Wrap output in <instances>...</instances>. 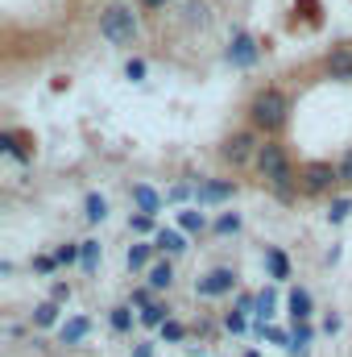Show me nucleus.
<instances>
[{
	"label": "nucleus",
	"instance_id": "1",
	"mask_svg": "<svg viewBox=\"0 0 352 357\" xmlns=\"http://www.w3.org/2000/svg\"><path fill=\"white\" fill-rule=\"evenodd\" d=\"M286 116H290V100H286V91H278V88L257 91L253 104H249V121L262 133H278L286 125Z\"/></svg>",
	"mask_w": 352,
	"mask_h": 357
},
{
	"label": "nucleus",
	"instance_id": "2",
	"mask_svg": "<svg viewBox=\"0 0 352 357\" xmlns=\"http://www.w3.org/2000/svg\"><path fill=\"white\" fill-rule=\"evenodd\" d=\"M99 33H104L112 46L133 50V46H137V38H141V25H137L133 8H125V4H108V8L99 13Z\"/></svg>",
	"mask_w": 352,
	"mask_h": 357
},
{
	"label": "nucleus",
	"instance_id": "3",
	"mask_svg": "<svg viewBox=\"0 0 352 357\" xmlns=\"http://www.w3.org/2000/svg\"><path fill=\"white\" fill-rule=\"evenodd\" d=\"M257 171H262V178L282 199L290 195V158H286V150L278 142H265L262 150H257Z\"/></svg>",
	"mask_w": 352,
	"mask_h": 357
},
{
	"label": "nucleus",
	"instance_id": "4",
	"mask_svg": "<svg viewBox=\"0 0 352 357\" xmlns=\"http://www.w3.org/2000/svg\"><path fill=\"white\" fill-rule=\"evenodd\" d=\"M257 137H253V129H237L224 146H220V158L224 162H232V167H245V162H257Z\"/></svg>",
	"mask_w": 352,
	"mask_h": 357
},
{
	"label": "nucleus",
	"instance_id": "5",
	"mask_svg": "<svg viewBox=\"0 0 352 357\" xmlns=\"http://www.w3.org/2000/svg\"><path fill=\"white\" fill-rule=\"evenodd\" d=\"M332 183H340V171L332 162H307L298 171V187L307 195H323V191H332Z\"/></svg>",
	"mask_w": 352,
	"mask_h": 357
},
{
	"label": "nucleus",
	"instance_id": "6",
	"mask_svg": "<svg viewBox=\"0 0 352 357\" xmlns=\"http://www.w3.org/2000/svg\"><path fill=\"white\" fill-rule=\"evenodd\" d=\"M232 67H257V59H262V46H257V38L253 33H245V29H237L232 33V42H228V54H224Z\"/></svg>",
	"mask_w": 352,
	"mask_h": 357
},
{
	"label": "nucleus",
	"instance_id": "7",
	"mask_svg": "<svg viewBox=\"0 0 352 357\" xmlns=\"http://www.w3.org/2000/svg\"><path fill=\"white\" fill-rule=\"evenodd\" d=\"M237 287V270L232 266H216V270H207L199 282H195V291L203 295V299H220V295H228Z\"/></svg>",
	"mask_w": 352,
	"mask_h": 357
},
{
	"label": "nucleus",
	"instance_id": "8",
	"mask_svg": "<svg viewBox=\"0 0 352 357\" xmlns=\"http://www.w3.org/2000/svg\"><path fill=\"white\" fill-rule=\"evenodd\" d=\"M232 195H237V183H232V178H207V183H199V187H195V199H199V208L224 204V199H232Z\"/></svg>",
	"mask_w": 352,
	"mask_h": 357
},
{
	"label": "nucleus",
	"instance_id": "9",
	"mask_svg": "<svg viewBox=\"0 0 352 357\" xmlns=\"http://www.w3.org/2000/svg\"><path fill=\"white\" fill-rule=\"evenodd\" d=\"M133 204H137V212H145V216H158V212H162V195H158L150 183H137V187H133Z\"/></svg>",
	"mask_w": 352,
	"mask_h": 357
},
{
	"label": "nucleus",
	"instance_id": "10",
	"mask_svg": "<svg viewBox=\"0 0 352 357\" xmlns=\"http://www.w3.org/2000/svg\"><path fill=\"white\" fill-rule=\"evenodd\" d=\"M154 250H162L166 258H178V254L186 250V237H182L178 229H158V233H154Z\"/></svg>",
	"mask_w": 352,
	"mask_h": 357
},
{
	"label": "nucleus",
	"instance_id": "11",
	"mask_svg": "<svg viewBox=\"0 0 352 357\" xmlns=\"http://www.w3.org/2000/svg\"><path fill=\"white\" fill-rule=\"evenodd\" d=\"M328 75L332 79H352V50L349 46H336L328 54Z\"/></svg>",
	"mask_w": 352,
	"mask_h": 357
},
{
	"label": "nucleus",
	"instance_id": "12",
	"mask_svg": "<svg viewBox=\"0 0 352 357\" xmlns=\"http://www.w3.org/2000/svg\"><path fill=\"white\" fill-rule=\"evenodd\" d=\"M265 266H269V278H273V282H286V278H290V258H286L278 245L265 250Z\"/></svg>",
	"mask_w": 352,
	"mask_h": 357
},
{
	"label": "nucleus",
	"instance_id": "13",
	"mask_svg": "<svg viewBox=\"0 0 352 357\" xmlns=\"http://www.w3.org/2000/svg\"><path fill=\"white\" fill-rule=\"evenodd\" d=\"M286 307H290V316H294V320H311V291L294 287V291H290V299H286Z\"/></svg>",
	"mask_w": 352,
	"mask_h": 357
},
{
	"label": "nucleus",
	"instance_id": "14",
	"mask_svg": "<svg viewBox=\"0 0 352 357\" xmlns=\"http://www.w3.org/2000/svg\"><path fill=\"white\" fill-rule=\"evenodd\" d=\"M88 333H91V320H88V316H75V320H67V324H63V345H79Z\"/></svg>",
	"mask_w": 352,
	"mask_h": 357
},
{
	"label": "nucleus",
	"instance_id": "15",
	"mask_svg": "<svg viewBox=\"0 0 352 357\" xmlns=\"http://www.w3.org/2000/svg\"><path fill=\"white\" fill-rule=\"evenodd\" d=\"M311 337H315V328L307 324V320H294V337H290V354H307V345H311Z\"/></svg>",
	"mask_w": 352,
	"mask_h": 357
},
{
	"label": "nucleus",
	"instance_id": "16",
	"mask_svg": "<svg viewBox=\"0 0 352 357\" xmlns=\"http://www.w3.org/2000/svg\"><path fill=\"white\" fill-rule=\"evenodd\" d=\"M83 216H88L91 225H99V220H108V199H104L99 191H91L88 199H83Z\"/></svg>",
	"mask_w": 352,
	"mask_h": 357
},
{
	"label": "nucleus",
	"instance_id": "17",
	"mask_svg": "<svg viewBox=\"0 0 352 357\" xmlns=\"http://www.w3.org/2000/svg\"><path fill=\"white\" fill-rule=\"evenodd\" d=\"M170 282H175V266H170V258L158 262V266H150V287H154V291H170Z\"/></svg>",
	"mask_w": 352,
	"mask_h": 357
},
{
	"label": "nucleus",
	"instance_id": "18",
	"mask_svg": "<svg viewBox=\"0 0 352 357\" xmlns=\"http://www.w3.org/2000/svg\"><path fill=\"white\" fill-rule=\"evenodd\" d=\"M33 324H38V328H54V324H58V303H54V299L38 303V307H33Z\"/></svg>",
	"mask_w": 352,
	"mask_h": 357
},
{
	"label": "nucleus",
	"instance_id": "19",
	"mask_svg": "<svg viewBox=\"0 0 352 357\" xmlns=\"http://www.w3.org/2000/svg\"><path fill=\"white\" fill-rule=\"evenodd\" d=\"M170 320V307L166 303H150V307H141V324L145 328H162Z\"/></svg>",
	"mask_w": 352,
	"mask_h": 357
},
{
	"label": "nucleus",
	"instance_id": "20",
	"mask_svg": "<svg viewBox=\"0 0 352 357\" xmlns=\"http://www.w3.org/2000/svg\"><path fill=\"white\" fill-rule=\"evenodd\" d=\"M150 254H154V245H145V241H137V245H129V254H125V262H129V270H145V266H150Z\"/></svg>",
	"mask_w": 352,
	"mask_h": 357
},
{
	"label": "nucleus",
	"instance_id": "21",
	"mask_svg": "<svg viewBox=\"0 0 352 357\" xmlns=\"http://www.w3.org/2000/svg\"><path fill=\"white\" fill-rule=\"evenodd\" d=\"M0 150H4V154H13L17 162H29V158H33V154L21 146V137H17V133H0Z\"/></svg>",
	"mask_w": 352,
	"mask_h": 357
},
{
	"label": "nucleus",
	"instance_id": "22",
	"mask_svg": "<svg viewBox=\"0 0 352 357\" xmlns=\"http://www.w3.org/2000/svg\"><path fill=\"white\" fill-rule=\"evenodd\" d=\"M178 225H182V233H203L207 229V216L199 208H186V212H178Z\"/></svg>",
	"mask_w": 352,
	"mask_h": 357
},
{
	"label": "nucleus",
	"instance_id": "23",
	"mask_svg": "<svg viewBox=\"0 0 352 357\" xmlns=\"http://www.w3.org/2000/svg\"><path fill=\"white\" fill-rule=\"evenodd\" d=\"M99 258H104L99 241H83V258H79V266L88 270V274H95V270H99Z\"/></svg>",
	"mask_w": 352,
	"mask_h": 357
},
{
	"label": "nucleus",
	"instance_id": "24",
	"mask_svg": "<svg viewBox=\"0 0 352 357\" xmlns=\"http://www.w3.org/2000/svg\"><path fill=\"white\" fill-rule=\"evenodd\" d=\"M349 212H352V199H349V195H340V199H332L328 220H332V225H344V220H349Z\"/></svg>",
	"mask_w": 352,
	"mask_h": 357
},
{
	"label": "nucleus",
	"instance_id": "25",
	"mask_svg": "<svg viewBox=\"0 0 352 357\" xmlns=\"http://www.w3.org/2000/svg\"><path fill=\"white\" fill-rule=\"evenodd\" d=\"M54 258H58V266H75V262L83 258V241H79V245H58Z\"/></svg>",
	"mask_w": 352,
	"mask_h": 357
},
{
	"label": "nucleus",
	"instance_id": "26",
	"mask_svg": "<svg viewBox=\"0 0 352 357\" xmlns=\"http://www.w3.org/2000/svg\"><path fill=\"white\" fill-rule=\"evenodd\" d=\"M108 324H112V333H129V328H133V312H129V307H112Z\"/></svg>",
	"mask_w": 352,
	"mask_h": 357
},
{
	"label": "nucleus",
	"instance_id": "27",
	"mask_svg": "<svg viewBox=\"0 0 352 357\" xmlns=\"http://www.w3.org/2000/svg\"><path fill=\"white\" fill-rule=\"evenodd\" d=\"M162 341H170V345L186 341V324H178V320H166V324H162Z\"/></svg>",
	"mask_w": 352,
	"mask_h": 357
},
{
	"label": "nucleus",
	"instance_id": "28",
	"mask_svg": "<svg viewBox=\"0 0 352 357\" xmlns=\"http://www.w3.org/2000/svg\"><path fill=\"white\" fill-rule=\"evenodd\" d=\"M273 307H278V295H273V291H262V295H257V316H262V324L273 316Z\"/></svg>",
	"mask_w": 352,
	"mask_h": 357
},
{
	"label": "nucleus",
	"instance_id": "29",
	"mask_svg": "<svg viewBox=\"0 0 352 357\" xmlns=\"http://www.w3.org/2000/svg\"><path fill=\"white\" fill-rule=\"evenodd\" d=\"M237 229H241V216H237V212H224V216L216 220V233H220V237H228V233H237Z\"/></svg>",
	"mask_w": 352,
	"mask_h": 357
},
{
	"label": "nucleus",
	"instance_id": "30",
	"mask_svg": "<svg viewBox=\"0 0 352 357\" xmlns=\"http://www.w3.org/2000/svg\"><path fill=\"white\" fill-rule=\"evenodd\" d=\"M129 229H133V233H158V229H154V216H145V212L129 216Z\"/></svg>",
	"mask_w": 352,
	"mask_h": 357
},
{
	"label": "nucleus",
	"instance_id": "31",
	"mask_svg": "<svg viewBox=\"0 0 352 357\" xmlns=\"http://www.w3.org/2000/svg\"><path fill=\"white\" fill-rule=\"evenodd\" d=\"M125 79L141 84V79H145V63H141V59H129V63H125Z\"/></svg>",
	"mask_w": 352,
	"mask_h": 357
},
{
	"label": "nucleus",
	"instance_id": "32",
	"mask_svg": "<svg viewBox=\"0 0 352 357\" xmlns=\"http://www.w3.org/2000/svg\"><path fill=\"white\" fill-rule=\"evenodd\" d=\"M224 328H228V333H245V312H241V307L228 312V316H224Z\"/></svg>",
	"mask_w": 352,
	"mask_h": 357
},
{
	"label": "nucleus",
	"instance_id": "33",
	"mask_svg": "<svg viewBox=\"0 0 352 357\" xmlns=\"http://www.w3.org/2000/svg\"><path fill=\"white\" fill-rule=\"evenodd\" d=\"M54 266H58V258H54V254H42V258H33V270H38V274H54Z\"/></svg>",
	"mask_w": 352,
	"mask_h": 357
},
{
	"label": "nucleus",
	"instance_id": "34",
	"mask_svg": "<svg viewBox=\"0 0 352 357\" xmlns=\"http://www.w3.org/2000/svg\"><path fill=\"white\" fill-rule=\"evenodd\" d=\"M336 171H340V183H349L352 187V150H344V158L336 162Z\"/></svg>",
	"mask_w": 352,
	"mask_h": 357
},
{
	"label": "nucleus",
	"instance_id": "35",
	"mask_svg": "<svg viewBox=\"0 0 352 357\" xmlns=\"http://www.w3.org/2000/svg\"><path fill=\"white\" fill-rule=\"evenodd\" d=\"M50 299H54V303H67V299H71V282H54V287H50Z\"/></svg>",
	"mask_w": 352,
	"mask_h": 357
},
{
	"label": "nucleus",
	"instance_id": "36",
	"mask_svg": "<svg viewBox=\"0 0 352 357\" xmlns=\"http://www.w3.org/2000/svg\"><path fill=\"white\" fill-rule=\"evenodd\" d=\"M186 13H191V21H199V25H207V8H203L199 0H191V4H186Z\"/></svg>",
	"mask_w": 352,
	"mask_h": 357
},
{
	"label": "nucleus",
	"instance_id": "37",
	"mask_svg": "<svg viewBox=\"0 0 352 357\" xmlns=\"http://www.w3.org/2000/svg\"><path fill=\"white\" fill-rule=\"evenodd\" d=\"M133 303H137V307H150V287H137V291H133Z\"/></svg>",
	"mask_w": 352,
	"mask_h": 357
},
{
	"label": "nucleus",
	"instance_id": "38",
	"mask_svg": "<svg viewBox=\"0 0 352 357\" xmlns=\"http://www.w3.org/2000/svg\"><path fill=\"white\" fill-rule=\"evenodd\" d=\"M129 357H154V345H150V341H141V345H137Z\"/></svg>",
	"mask_w": 352,
	"mask_h": 357
},
{
	"label": "nucleus",
	"instance_id": "39",
	"mask_svg": "<svg viewBox=\"0 0 352 357\" xmlns=\"http://www.w3.org/2000/svg\"><path fill=\"white\" fill-rule=\"evenodd\" d=\"M186 191H191V187H186V183H178V187H170V195H166V199H186Z\"/></svg>",
	"mask_w": 352,
	"mask_h": 357
},
{
	"label": "nucleus",
	"instance_id": "40",
	"mask_svg": "<svg viewBox=\"0 0 352 357\" xmlns=\"http://www.w3.org/2000/svg\"><path fill=\"white\" fill-rule=\"evenodd\" d=\"M323 333H340V316H328L323 320Z\"/></svg>",
	"mask_w": 352,
	"mask_h": 357
},
{
	"label": "nucleus",
	"instance_id": "41",
	"mask_svg": "<svg viewBox=\"0 0 352 357\" xmlns=\"http://www.w3.org/2000/svg\"><path fill=\"white\" fill-rule=\"evenodd\" d=\"M141 8H166V0H137Z\"/></svg>",
	"mask_w": 352,
	"mask_h": 357
},
{
	"label": "nucleus",
	"instance_id": "42",
	"mask_svg": "<svg viewBox=\"0 0 352 357\" xmlns=\"http://www.w3.org/2000/svg\"><path fill=\"white\" fill-rule=\"evenodd\" d=\"M245 357H262V354H245Z\"/></svg>",
	"mask_w": 352,
	"mask_h": 357
}]
</instances>
